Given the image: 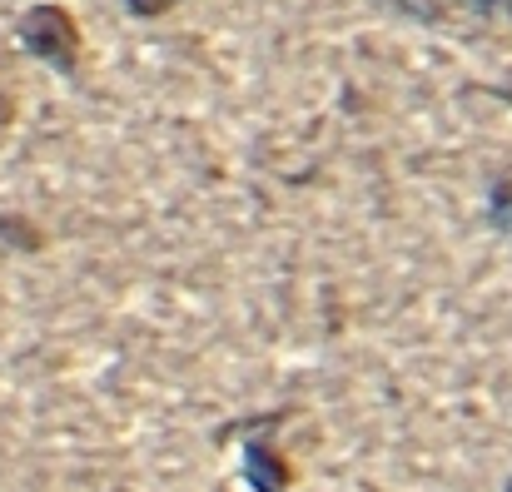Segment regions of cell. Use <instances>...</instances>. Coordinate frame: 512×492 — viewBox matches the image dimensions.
<instances>
[{
    "mask_svg": "<svg viewBox=\"0 0 512 492\" xmlns=\"http://www.w3.org/2000/svg\"><path fill=\"white\" fill-rule=\"evenodd\" d=\"M20 45L60 75H75L80 65V25L65 5H30L20 15Z\"/></svg>",
    "mask_w": 512,
    "mask_h": 492,
    "instance_id": "obj_1",
    "label": "cell"
},
{
    "mask_svg": "<svg viewBox=\"0 0 512 492\" xmlns=\"http://www.w3.org/2000/svg\"><path fill=\"white\" fill-rule=\"evenodd\" d=\"M249 483L259 492L289 488V463L274 453V443H249Z\"/></svg>",
    "mask_w": 512,
    "mask_h": 492,
    "instance_id": "obj_2",
    "label": "cell"
},
{
    "mask_svg": "<svg viewBox=\"0 0 512 492\" xmlns=\"http://www.w3.org/2000/svg\"><path fill=\"white\" fill-rule=\"evenodd\" d=\"M493 224L512 234V169H503V179L493 184Z\"/></svg>",
    "mask_w": 512,
    "mask_h": 492,
    "instance_id": "obj_3",
    "label": "cell"
},
{
    "mask_svg": "<svg viewBox=\"0 0 512 492\" xmlns=\"http://www.w3.org/2000/svg\"><path fill=\"white\" fill-rule=\"evenodd\" d=\"M135 15H165V10H174L179 0H125Z\"/></svg>",
    "mask_w": 512,
    "mask_h": 492,
    "instance_id": "obj_4",
    "label": "cell"
},
{
    "mask_svg": "<svg viewBox=\"0 0 512 492\" xmlns=\"http://www.w3.org/2000/svg\"><path fill=\"white\" fill-rule=\"evenodd\" d=\"M15 120V105H10V90L0 85V125H10Z\"/></svg>",
    "mask_w": 512,
    "mask_h": 492,
    "instance_id": "obj_5",
    "label": "cell"
},
{
    "mask_svg": "<svg viewBox=\"0 0 512 492\" xmlns=\"http://www.w3.org/2000/svg\"><path fill=\"white\" fill-rule=\"evenodd\" d=\"M503 492H512V478H508V488H503Z\"/></svg>",
    "mask_w": 512,
    "mask_h": 492,
    "instance_id": "obj_6",
    "label": "cell"
},
{
    "mask_svg": "<svg viewBox=\"0 0 512 492\" xmlns=\"http://www.w3.org/2000/svg\"><path fill=\"white\" fill-rule=\"evenodd\" d=\"M503 5H508V10H512V0H503Z\"/></svg>",
    "mask_w": 512,
    "mask_h": 492,
    "instance_id": "obj_7",
    "label": "cell"
}]
</instances>
